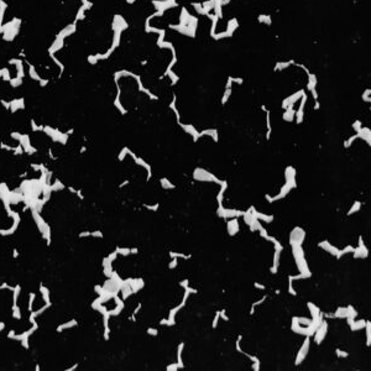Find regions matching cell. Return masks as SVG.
I'll return each instance as SVG.
<instances>
[{"instance_id":"cell-1","label":"cell","mask_w":371,"mask_h":371,"mask_svg":"<svg viewBox=\"0 0 371 371\" xmlns=\"http://www.w3.org/2000/svg\"><path fill=\"white\" fill-rule=\"evenodd\" d=\"M192 176H193V179L198 181V182H213V183H217V184H220V182H221L219 178H217L215 175H213L212 172L207 171L205 168H202V167H195Z\"/></svg>"},{"instance_id":"cell-2","label":"cell","mask_w":371,"mask_h":371,"mask_svg":"<svg viewBox=\"0 0 371 371\" xmlns=\"http://www.w3.org/2000/svg\"><path fill=\"white\" fill-rule=\"evenodd\" d=\"M304 237H306V232L299 228V226H296L292 229V232L290 233V245L291 246H294V245H301L303 244L304 241Z\"/></svg>"},{"instance_id":"cell-3","label":"cell","mask_w":371,"mask_h":371,"mask_svg":"<svg viewBox=\"0 0 371 371\" xmlns=\"http://www.w3.org/2000/svg\"><path fill=\"white\" fill-rule=\"evenodd\" d=\"M309 346H311V336H306V338H304V340H303V344L301 346V349L298 350V353H297V356H296V360H294V365L296 366L301 365L302 362L304 361V359H306L307 354L309 351Z\"/></svg>"},{"instance_id":"cell-4","label":"cell","mask_w":371,"mask_h":371,"mask_svg":"<svg viewBox=\"0 0 371 371\" xmlns=\"http://www.w3.org/2000/svg\"><path fill=\"white\" fill-rule=\"evenodd\" d=\"M327 333H328V322L325 320V318L323 319V322L320 323V325L316 329V332H314V334H313V340H314V343L317 344V345H319V344H322L323 343V340L325 339V336H327Z\"/></svg>"},{"instance_id":"cell-5","label":"cell","mask_w":371,"mask_h":371,"mask_svg":"<svg viewBox=\"0 0 371 371\" xmlns=\"http://www.w3.org/2000/svg\"><path fill=\"white\" fill-rule=\"evenodd\" d=\"M247 212H250L251 215H252L255 219H257V220H260V221H262V223H267V224L272 223V221H274V219H275V217L272 215V214H265V213L257 212L256 209H255L254 205H251L250 208H247Z\"/></svg>"},{"instance_id":"cell-6","label":"cell","mask_w":371,"mask_h":371,"mask_svg":"<svg viewBox=\"0 0 371 371\" xmlns=\"http://www.w3.org/2000/svg\"><path fill=\"white\" fill-rule=\"evenodd\" d=\"M354 259H366L369 256V249L365 246L362 236H359V246H356L353 251Z\"/></svg>"},{"instance_id":"cell-7","label":"cell","mask_w":371,"mask_h":371,"mask_svg":"<svg viewBox=\"0 0 371 371\" xmlns=\"http://www.w3.org/2000/svg\"><path fill=\"white\" fill-rule=\"evenodd\" d=\"M226 221V232L230 236H234L240 230V224H239V218H232Z\"/></svg>"},{"instance_id":"cell-8","label":"cell","mask_w":371,"mask_h":371,"mask_svg":"<svg viewBox=\"0 0 371 371\" xmlns=\"http://www.w3.org/2000/svg\"><path fill=\"white\" fill-rule=\"evenodd\" d=\"M318 247H320L322 250L329 252L330 255H333V256H335L338 259V255H339V250L340 249H338V247H335L334 245H332L328 240H323V241L318 243Z\"/></svg>"},{"instance_id":"cell-9","label":"cell","mask_w":371,"mask_h":371,"mask_svg":"<svg viewBox=\"0 0 371 371\" xmlns=\"http://www.w3.org/2000/svg\"><path fill=\"white\" fill-rule=\"evenodd\" d=\"M125 281L129 283L133 293H137L140 290H142L144 286H145V282H144L142 278H128Z\"/></svg>"},{"instance_id":"cell-10","label":"cell","mask_w":371,"mask_h":371,"mask_svg":"<svg viewBox=\"0 0 371 371\" xmlns=\"http://www.w3.org/2000/svg\"><path fill=\"white\" fill-rule=\"evenodd\" d=\"M244 212L243 210H239V209H233V208H224V212H223V217L225 220L232 219V218H240L243 217Z\"/></svg>"},{"instance_id":"cell-11","label":"cell","mask_w":371,"mask_h":371,"mask_svg":"<svg viewBox=\"0 0 371 371\" xmlns=\"http://www.w3.org/2000/svg\"><path fill=\"white\" fill-rule=\"evenodd\" d=\"M179 125H181V128H182L187 134H189V135L193 136V141H194V142L198 141V139L201 137V134L198 133L197 129H195L193 125H189V124H182V122H179Z\"/></svg>"},{"instance_id":"cell-12","label":"cell","mask_w":371,"mask_h":371,"mask_svg":"<svg viewBox=\"0 0 371 371\" xmlns=\"http://www.w3.org/2000/svg\"><path fill=\"white\" fill-rule=\"evenodd\" d=\"M356 135H358V139H361V140H364V141H366L369 146L371 145V131L369 128H361L360 131L356 133Z\"/></svg>"},{"instance_id":"cell-13","label":"cell","mask_w":371,"mask_h":371,"mask_svg":"<svg viewBox=\"0 0 371 371\" xmlns=\"http://www.w3.org/2000/svg\"><path fill=\"white\" fill-rule=\"evenodd\" d=\"M220 189L217 194V202H218V205H221L223 204V199H224V194L228 189V181H221L220 182Z\"/></svg>"},{"instance_id":"cell-14","label":"cell","mask_w":371,"mask_h":371,"mask_svg":"<svg viewBox=\"0 0 371 371\" xmlns=\"http://www.w3.org/2000/svg\"><path fill=\"white\" fill-rule=\"evenodd\" d=\"M184 306H186V303H184V302H181L177 307H175V308L170 309V313H168V320L171 322V324H172V325H175V324H176V320H175L176 314H177V313H178L181 309H182Z\"/></svg>"},{"instance_id":"cell-15","label":"cell","mask_w":371,"mask_h":371,"mask_svg":"<svg viewBox=\"0 0 371 371\" xmlns=\"http://www.w3.org/2000/svg\"><path fill=\"white\" fill-rule=\"evenodd\" d=\"M365 324H366V320H365V319H359V320L354 319L351 323L349 324V327H350V329H351L353 332H356V330H361V329H364V328H365Z\"/></svg>"},{"instance_id":"cell-16","label":"cell","mask_w":371,"mask_h":371,"mask_svg":"<svg viewBox=\"0 0 371 371\" xmlns=\"http://www.w3.org/2000/svg\"><path fill=\"white\" fill-rule=\"evenodd\" d=\"M204 135L210 136L214 142H218V140H219V135H218V130L217 129H204L201 133V136H204Z\"/></svg>"},{"instance_id":"cell-17","label":"cell","mask_w":371,"mask_h":371,"mask_svg":"<svg viewBox=\"0 0 371 371\" xmlns=\"http://www.w3.org/2000/svg\"><path fill=\"white\" fill-rule=\"evenodd\" d=\"M296 168L293 166H287L286 170H285V177H286V181H292V182H296Z\"/></svg>"},{"instance_id":"cell-18","label":"cell","mask_w":371,"mask_h":371,"mask_svg":"<svg viewBox=\"0 0 371 371\" xmlns=\"http://www.w3.org/2000/svg\"><path fill=\"white\" fill-rule=\"evenodd\" d=\"M184 349V343H179L177 346V364L179 369H183L184 364H183V359H182V353Z\"/></svg>"},{"instance_id":"cell-19","label":"cell","mask_w":371,"mask_h":371,"mask_svg":"<svg viewBox=\"0 0 371 371\" xmlns=\"http://www.w3.org/2000/svg\"><path fill=\"white\" fill-rule=\"evenodd\" d=\"M168 256L171 259H183V260H189L192 257L191 254H183V252H176V251H170L168 252Z\"/></svg>"},{"instance_id":"cell-20","label":"cell","mask_w":371,"mask_h":371,"mask_svg":"<svg viewBox=\"0 0 371 371\" xmlns=\"http://www.w3.org/2000/svg\"><path fill=\"white\" fill-rule=\"evenodd\" d=\"M307 307H308V309H309V312H311L312 318H316L317 316H319V313L322 312V311L319 309V307H317L316 304L312 303V302H307Z\"/></svg>"},{"instance_id":"cell-21","label":"cell","mask_w":371,"mask_h":371,"mask_svg":"<svg viewBox=\"0 0 371 371\" xmlns=\"http://www.w3.org/2000/svg\"><path fill=\"white\" fill-rule=\"evenodd\" d=\"M361 205H362V203L360 202V201H355L353 203V205L350 207V209L348 210V215H353V214H355V213H358L360 209H361Z\"/></svg>"},{"instance_id":"cell-22","label":"cell","mask_w":371,"mask_h":371,"mask_svg":"<svg viewBox=\"0 0 371 371\" xmlns=\"http://www.w3.org/2000/svg\"><path fill=\"white\" fill-rule=\"evenodd\" d=\"M334 317L335 318H346L348 317V309H346V307H338L336 311L334 312Z\"/></svg>"},{"instance_id":"cell-23","label":"cell","mask_w":371,"mask_h":371,"mask_svg":"<svg viewBox=\"0 0 371 371\" xmlns=\"http://www.w3.org/2000/svg\"><path fill=\"white\" fill-rule=\"evenodd\" d=\"M160 184H161V187H162L163 189H175V188H176V186L173 184V183H171L170 181H168V178H166V177H162V178L160 179Z\"/></svg>"},{"instance_id":"cell-24","label":"cell","mask_w":371,"mask_h":371,"mask_svg":"<svg viewBox=\"0 0 371 371\" xmlns=\"http://www.w3.org/2000/svg\"><path fill=\"white\" fill-rule=\"evenodd\" d=\"M364 329L366 332V346H370L371 345V322L370 320H366Z\"/></svg>"},{"instance_id":"cell-25","label":"cell","mask_w":371,"mask_h":371,"mask_svg":"<svg viewBox=\"0 0 371 371\" xmlns=\"http://www.w3.org/2000/svg\"><path fill=\"white\" fill-rule=\"evenodd\" d=\"M77 325V320L76 319H72L71 322H68V323H64V324H61L58 328H57V332H62V330H64V329H68V328H73V327H76Z\"/></svg>"},{"instance_id":"cell-26","label":"cell","mask_w":371,"mask_h":371,"mask_svg":"<svg viewBox=\"0 0 371 371\" xmlns=\"http://www.w3.org/2000/svg\"><path fill=\"white\" fill-rule=\"evenodd\" d=\"M259 234H260V236H261L262 239H265V240H267V241H270V243H272V241H274L275 239H276L275 236L270 235V234L267 233V230H266L265 228H263V229L261 230V232H259Z\"/></svg>"},{"instance_id":"cell-27","label":"cell","mask_w":371,"mask_h":371,"mask_svg":"<svg viewBox=\"0 0 371 371\" xmlns=\"http://www.w3.org/2000/svg\"><path fill=\"white\" fill-rule=\"evenodd\" d=\"M296 319L298 322V324L303 327H308L312 323V318H307V317H296Z\"/></svg>"},{"instance_id":"cell-28","label":"cell","mask_w":371,"mask_h":371,"mask_svg":"<svg viewBox=\"0 0 371 371\" xmlns=\"http://www.w3.org/2000/svg\"><path fill=\"white\" fill-rule=\"evenodd\" d=\"M354 249H355V247H354L353 245H346L343 250H339V255H338V260H339V259L343 256V255H345V254H349V252H353V251H354Z\"/></svg>"},{"instance_id":"cell-29","label":"cell","mask_w":371,"mask_h":371,"mask_svg":"<svg viewBox=\"0 0 371 371\" xmlns=\"http://www.w3.org/2000/svg\"><path fill=\"white\" fill-rule=\"evenodd\" d=\"M243 219H244V223H245V224H246L247 226H249V225L251 224V223H252V220H254V217L251 215V213H250V212H247V210H246V212H244V214H243Z\"/></svg>"},{"instance_id":"cell-30","label":"cell","mask_w":371,"mask_h":371,"mask_svg":"<svg viewBox=\"0 0 371 371\" xmlns=\"http://www.w3.org/2000/svg\"><path fill=\"white\" fill-rule=\"evenodd\" d=\"M266 298H267V296H263L261 299H259V301H256V302H254V303L251 304V309H250V314H251V316L255 313V308H256L257 306H260V304H262L263 302L266 301Z\"/></svg>"},{"instance_id":"cell-31","label":"cell","mask_w":371,"mask_h":371,"mask_svg":"<svg viewBox=\"0 0 371 371\" xmlns=\"http://www.w3.org/2000/svg\"><path fill=\"white\" fill-rule=\"evenodd\" d=\"M115 251L118 252V255H121V256H128V255H130L131 252H130V247H117L115 249Z\"/></svg>"},{"instance_id":"cell-32","label":"cell","mask_w":371,"mask_h":371,"mask_svg":"<svg viewBox=\"0 0 371 371\" xmlns=\"http://www.w3.org/2000/svg\"><path fill=\"white\" fill-rule=\"evenodd\" d=\"M130 151H131L130 148H128V147H124L122 150L120 151L119 156H118V160H119V161H124V159H125L126 156H128V155L130 153Z\"/></svg>"},{"instance_id":"cell-33","label":"cell","mask_w":371,"mask_h":371,"mask_svg":"<svg viewBox=\"0 0 371 371\" xmlns=\"http://www.w3.org/2000/svg\"><path fill=\"white\" fill-rule=\"evenodd\" d=\"M356 139H358V135H353V136H350L349 139H346L345 141H344V147H345V148H349V147L351 146V144L355 141Z\"/></svg>"},{"instance_id":"cell-34","label":"cell","mask_w":371,"mask_h":371,"mask_svg":"<svg viewBox=\"0 0 371 371\" xmlns=\"http://www.w3.org/2000/svg\"><path fill=\"white\" fill-rule=\"evenodd\" d=\"M219 319H220V311H217V312H215V316H214V318H213V322H212V328H213V329H215V328L218 327Z\"/></svg>"},{"instance_id":"cell-35","label":"cell","mask_w":371,"mask_h":371,"mask_svg":"<svg viewBox=\"0 0 371 371\" xmlns=\"http://www.w3.org/2000/svg\"><path fill=\"white\" fill-rule=\"evenodd\" d=\"M241 340H243V335H237V339H236V343H235V349H236L237 353H240V354H243V351H244L241 349V345H240Z\"/></svg>"},{"instance_id":"cell-36","label":"cell","mask_w":371,"mask_h":371,"mask_svg":"<svg viewBox=\"0 0 371 371\" xmlns=\"http://www.w3.org/2000/svg\"><path fill=\"white\" fill-rule=\"evenodd\" d=\"M335 355H336L338 358H348V356H349V353H348V351H344V350H341V349H339V348H336V349H335Z\"/></svg>"},{"instance_id":"cell-37","label":"cell","mask_w":371,"mask_h":371,"mask_svg":"<svg viewBox=\"0 0 371 371\" xmlns=\"http://www.w3.org/2000/svg\"><path fill=\"white\" fill-rule=\"evenodd\" d=\"M288 293L292 294V296H297V291L294 290L293 287V281L291 278H288Z\"/></svg>"},{"instance_id":"cell-38","label":"cell","mask_w":371,"mask_h":371,"mask_svg":"<svg viewBox=\"0 0 371 371\" xmlns=\"http://www.w3.org/2000/svg\"><path fill=\"white\" fill-rule=\"evenodd\" d=\"M144 207L147 209V210H151V212H157L159 208H160V204L159 203H155L152 205H148V204H144Z\"/></svg>"},{"instance_id":"cell-39","label":"cell","mask_w":371,"mask_h":371,"mask_svg":"<svg viewBox=\"0 0 371 371\" xmlns=\"http://www.w3.org/2000/svg\"><path fill=\"white\" fill-rule=\"evenodd\" d=\"M272 244L275 245V250H276V251H280V252H282V251H283V245H282L281 243H280V241L277 240V239H275V240L272 241Z\"/></svg>"},{"instance_id":"cell-40","label":"cell","mask_w":371,"mask_h":371,"mask_svg":"<svg viewBox=\"0 0 371 371\" xmlns=\"http://www.w3.org/2000/svg\"><path fill=\"white\" fill-rule=\"evenodd\" d=\"M146 333H147L148 335H151V336H157V335H159V330H157L156 328H152V327H148L147 330H146Z\"/></svg>"},{"instance_id":"cell-41","label":"cell","mask_w":371,"mask_h":371,"mask_svg":"<svg viewBox=\"0 0 371 371\" xmlns=\"http://www.w3.org/2000/svg\"><path fill=\"white\" fill-rule=\"evenodd\" d=\"M288 278H291L292 281H296V280H302V278H307V277L299 272V274H297V275H290V276H288Z\"/></svg>"},{"instance_id":"cell-42","label":"cell","mask_w":371,"mask_h":371,"mask_svg":"<svg viewBox=\"0 0 371 371\" xmlns=\"http://www.w3.org/2000/svg\"><path fill=\"white\" fill-rule=\"evenodd\" d=\"M177 265H178V259H172L171 262L168 263V268H170V270H173V268L177 267Z\"/></svg>"},{"instance_id":"cell-43","label":"cell","mask_w":371,"mask_h":371,"mask_svg":"<svg viewBox=\"0 0 371 371\" xmlns=\"http://www.w3.org/2000/svg\"><path fill=\"white\" fill-rule=\"evenodd\" d=\"M117 257H118V252H117V251H114V252H111L110 255H108V256H106L105 259L108 260L109 262H113V261H114L115 259H117Z\"/></svg>"},{"instance_id":"cell-44","label":"cell","mask_w":371,"mask_h":371,"mask_svg":"<svg viewBox=\"0 0 371 371\" xmlns=\"http://www.w3.org/2000/svg\"><path fill=\"white\" fill-rule=\"evenodd\" d=\"M179 367H178V364L177 362H175V364H170V365H167V367H166V370L167 371H177Z\"/></svg>"},{"instance_id":"cell-45","label":"cell","mask_w":371,"mask_h":371,"mask_svg":"<svg viewBox=\"0 0 371 371\" xmlns=\"http://www.w3.org/2000/svg\"><path fill=\"white\" fill-rule=\"evenodd\" d=\"M353 129L355 130L356 133H358V131H360V129H361V121H360V120L354 121V122H353Z\"/></svg>"},{"instance_id":"cell-46","label":"cell","mask_w":371,"mask_h":371,"mask_svg":"<svg viewBox=\"0 0 371 371\" xmlns=\"http://www.w3.org/2000/svg\"><path fill=\"white\" fill-rule=\"evenodd\" d=\"M160 324H161V325H167V327H172V324H171V322L168 320V318H163V319H161V320H160Z\"/></svg>"},{"instance_id":"cell-47","label":"cell","mask_w":371,"mask_h":371,"mask_svg":"<svg viewBox=\"0 0 371 371\" xmlns=\"http://www.w3.org/2000/svg\"><path fill=\"white\" fill-rule=\"evenodd\" d=\"M220 319L225 320V322H229V317L226 316V313H225V309H221V311H220Z\"/></svg>"},{"instance_id":"cell-48","label":"cell","mask_w":371,"mask_h":371,"mask_svg":"<svg viewBox=\"0 0 371 371\" xmlns=\"http://www.w3.org/2000/svg\"><path fill=\"white\" fill-rule=\"evenodd\" d=\"M254 287H255V288H257V290H261V291L266 290V286H265V285H262V283H259V282H254Z\"/></svg>"},{"instance_id":"cell-49","label":"cell","mask_w":371,"mask_h":371,"mask_svg":"<svg viewBox=\"0 0 371 371\" xmlns=\"http://www.w3.org/2000/svg\"><path fill=\"white\" fill-rule=\"evenodd\" d=\"M179 286H181V287H182L183 290H184V288H186L187 286H189V280H188V278H184V280H182V281L179 282Z\"/></svg>"},{"instance_id":"cell-50","label":"cell","mask_w":371,"mask_h":371,"mask_svg":"<svg viewBox=\"0 0 371 371\" xmlns=\"http://www.w3.org/2000/svg\"><path fill=\"white\" fill-rule=\"evenodd\" d=\"M92 236H93V237L102 239V237H103V233L100 232V230H95V232H92Z\"/></svg>"},{"instance_id":"cell-51","label":"cell","mask_w":371,"mask_h":371,"mask_svg":"<svg viewBox=\"0 0 371 371\" xmlns=\"http://www.w3.org/2000/svg\"><path fill=\"white\" fill-rule=\"evenodd\" d=\"M251 369H252L254 371H259V370H260V361H255V362H252Z\"/></svg>"},{"instance_id":"cell-52","label":"cell","mask_w":371,"mask_h":371,"mask_svg":"<svg viewBox=\"0 0 371 371\" xmlns=\"http://www.w3.org/2000/svg\"><path fill=\"white\" fill-rule=\"evenodd\" d=\"M78 236L79 237H89V236H92V232H83V233H80Z\"/></svg>"},{"instance_id":"cell-53","label":"cell","mask_w":371,"mask_h":371,"mask_svg":"<svg viewBox=\"0 0 371 371\" xmlns=\"http://www.w3.org/2000/svg\"><path fill=\"white\" fill-rule=\"evenodd\" d=\"M184 290H187V291H188L189 293H193V294H195V293L198 292V291L195 290V288H192V287H189V286H187V287L184 288Z\"/></svg>"},{"instance_id":"cell-54","label":"cell","mask_w":371,"mask_h":371,"mask_svg":"<svg viewBox=\"0 0 371 371\" xmlns=\"http://www.w3.org/2000/svg\"><path fill=\"white\" fill-rule=\"evenodd\" d=\"M189 294H191V293H189V292H188L187 290H184V294H183V299H182V302H184V303L187 302V299H188Z\"/></svg>"},{"instance_id":"cell-55","label":"cell","mask_w":371,"mask_h":371,"mask_svg":"<svg viewBox=\"0 0 371 371\" xmlns=\"http://www.w3.org/2000/svg\"><path fill=\"white\" fill-rule=\"evenodd\" d=\"M141 307H142V304L141 303H139L137 306H136V308L134 309V312H133V314H136V313H139L140 312V309H141Z\"/></svg>"},{"instance_id":"cell-56","label":"cell","mask_w":371,"mask_h":371,"mask_svg":"<svg viewBox=\"0 0 371 371\" xmlns=\"http://www.w3.org/2000/svg\"><path fill=\"white\" fill-rule=\"evenodd\" d=\"M130 252H131V254H137V252H139V249H137V247H130Z\"/></svg>"},{"instance_id":"cell-57","label":"cell","mask_w":371,"mask_h":371,"mask_svg":"<svg viewBox=\"0 0 371 371\" xmlns=\"http://www.w3.org/2000/svg\"><path fill=\"white\" fill-rule=\"evenodd\" d=\"M126 184H129V181H128V179H126V181H124V182H122V183H121V184L119 186V188H122L124 186H126Z\"/></svg>"},{"instance_id":"cell-58","label":"cell","mask_w":371,"mask_h":371,"mask_svg":"<svg viewBox=\"0 0 371 371\" xmlns=\"http://www.w3.org/2000/svg\"><path fill=\"white\" fill-rule=\"evenodd\" d=\"M4 328H5V323L4 322H0V332L4 330Z\"/></svg>"},{"instance_id":"cell-59","label":"cell","mask_w":371,"mask_h":371,"mask_svg":"<svg viewBox=\"0 0 371 371\" xmlns=\"http://www.w3.org/2000/svg\"><path fill=\"white\" fill-rule=\"evenodd\" d=\"M18 256H19V252H18V250H16V249H14V257L16 259Z\"/></svg>"},{"instance_id":"cell-60","label":"cell","mask_w":371,"mask_h":371,"mask_svg":"<svg viewBox=\"0 0 371 371\" xmlns=\"http://www.w3.org/2000/svg\"><path fill=\"white\" fill-rule=\"evenodd\" d=\"M86 150H87V147H86V146H83V147L80 148V151H79V152H80V153H83V152H86Z\"/></svg>"},{"instance_id":"cell-61","label":"cell","mask_w":371,"mask_h":371,"mask_svg":"<svg viewBox=\"0 0 371 371\" xmlns=\"http://www.w3.org/2000/svg\"><path fill=\"white\" fill-rule=\"evenodd\" d=\"M275 293H276V294H280V293H281V291H280V290H276Z\"/></svg>"}]
</instances>
